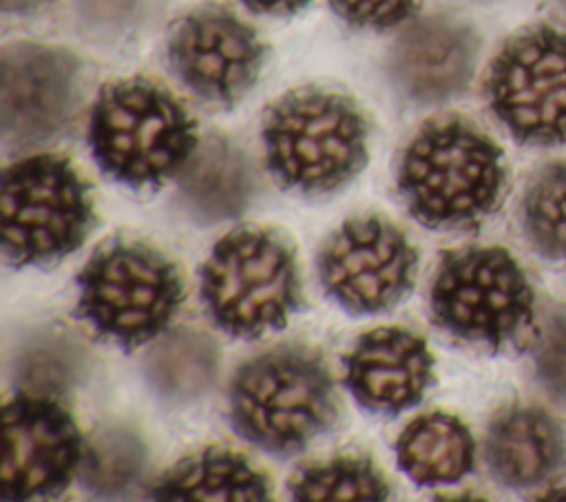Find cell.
<instances>
[{"label":"cell","mask_w":566,"mask_h":502,"mask_svg":"<svg viewBox=\"0 0 566 502\" xmlns=\"http://www.w3.org/2000/svg\"><path fill=\"white\" fill-rule=\"evenodd\" d=\"M504 186L502 150L460 117L429 122L407 146L398 188L411 215L429 228H471Z\"/></svg>","instance_id":"6da1fadb"},{"label":"cell","mask_w":566,"mask_h":502,"mask_svg":"<svg viewBox=\"0 0 566 502\" xmlns=\"http://www.w3.org/2000/svg\"><path fill=\"white\" fill-rule=\"evenodd\" d=\"M486 462L511 489L539 487L566 467V431L544 409L511 407L489 427Z\"/></svg>","instance_id":"2e32d148"},{"label":"cell","mask_w":566,"mask_h":502,"mask_svg":"<svg viewBox=\"0 0 566 502\" xmlns=\"http://www.w3.org/2000/svg\"><path fill=\"white\" fill-rule=\"evenodd\" d=\"M535 369L542 387L566 405V310L546 318L535 349Z\"/></svg>","instance_id":"d4e9b609"},{"label":"cell","mask_w":566,"mask_h":502,"mask_svg":"<svg viewBox=\"0 0 566 502\" xmlns=\"http://www.w3.org/2000/svg\"><path fill=\"white\" fill-rule=\"evenodd\" d=\"M168 57L195 95L212 104H232L254 84L263 44L254 29L232 11L201 7L175 24Z\"/></svg>","instance_id":"4fadbf2b"},{"label":"cell","mask_w":566,"mask_h":502,"mask_svg":"<svg viewBox=\"0 0 566 502\" xmlns=\"http://www.w3.org/2000/svg\"><path fill=\"white\" fill-rule=\"evenodd\" d=\"M201 296L217 327L232 336L281 330L301 301L294 257L268 230H234L201 265Z\"/></svg>","instance_id":"5b68a950"},{"label":"cell","mask_w":566,"mask_h":502,"mask_svg":"<svg viewBox=\"0 0 566 502\" xmlns=\"http://www.w3.org/2000/svg\"><path fill=\"white\" fill-rule=\"evenodd\" d=\"M77 281L80 316L128 349L157 336L184 296L177 268L144 243L97 250Z\"/></svg>","instance_id":"8992f818"},{"label":"cell","mask_w":566,"mask_h":502,"mask_svg":"<svg viewBox=\"0 0 566 502\" xmlns=\"http://www.w3.org/2000/svg\"><path fill=\"white\" fill-rule=\"evenodd\" d=\"M82 369L80 349L62 336H42L15 358V374L31 391L49 396L71 387Z\"/></svg>","instance_id":"cb8c5ba5"},{"label":"cell","mask_w":566,"mask_h":502,"mask_svg":"<svg viewBox=\"0 0 566 502\" xmlns=\"http://www.w3.org/2000/svg\"><path fill=\"white\" fill-rule=\"evenodd\" d=\"M418 254L405 232L382 217L345 221L323 245L325 292L354 314L394 307L413 285Z\"/></svg>","instance_id":"30bf717a"},{"label":"cell","mask_w":566,"mask_h":502,"mask_svg":"<svg viewBox=\"0 0 566 502\" xmlns=\"http://www.w3.org/2000/svg\"><path fill=\"white\" fill-rule=\"evenodd\" d=\"M0 197L4 254L18 265L66 257L93 221L88 186L60 155H33L9 166Z\"/></svg>","instance_id":"52a82bcc"},{"label":"cell","mask_w":566,"mask_h":502,"mask_svg":"<svg viewBox=\"0 0 566 502\" xmlns=\"http://www.w3.org/2000/svg\"><path fill=\"white\" fill-rule=\"evenodd\" d=\"M256 13H272V15H290L303 9L310 0H241Z\"/></svg>","instance_id":"4316f807"},{"label":"cell","mask_w":566,"mask_h":502,"mask_svg":"<svg viewBox=\"0 0 566 502\" xmlns=\"http://www.w3.org/2000/svg\"><path fill=\"white\" fill-rule=\"evenodd\" d=\"M486 97L515 139L566 142V33L542 24L511 38L491 62Z\"/></svg>","instance_id":"9c48e42d"},{"label":"cell","mask_w":566,"mask_h":502,"mask_svg":"<svg viewBox=\"0 0 566 502\" xmlns=\"http://www.w3.org/2000/svg\"><path fill=\"white\" fill-rule=\"evenodd\" d=\"M431 369L424 338L402 327L367 332L345 356L349 391L376 414H398L416 405L431 383Z\"/></svg>","instance_id":"9a60e30c"},{"label":"cell","mask_w":566,"mask_h":502,"mask_svg":"<svg viewBox=\"0 0 566 502\" xmlns=\"http://www.w3.org/2000/svg\"><path fill=\"white\" fill-rule=\"evenodd\" d=\"M51 0H2L4 13H31L46 7Z\"/></svg>","instance_id":"83f0119b"},{"label":"cell","mask_w":566,"mask_h":502,"mask_svg":"<svg viewBox=\"0 0 566 502\" xmlns=\"http://www.w3.org/2000/svg\"><path fill=\"white\" fill-rule=\"evenodd\" d=\"M420 0H332L334 11L354 27L387 29L413 15Z\"/></svg>","instance_id":"484cf974"},{"label":"cell","mask_w":566,"mask_h":502,"mask_svg":"<svg viewBox=\"0 0 566 502\" xmlns=\"http://www.w3.org/2000/svg\"><path fill=\"white\" fill-rule=\"evenodd\" d=\"M336 416L323 358L301 345L274 347L243 363L230 385V418L261 449L287 453L323 433Z\"/></svg>","instance_id":"3957f363"},{"label":"cell","mask_w":566,"mask_h":502,"mask_svg":"<svg viewBox=\"0 0 566 502\" xmlns=\"http://www.w3.org/2000/svg\"><path fill=\"white\" fill-rule=\"evenodd\" d=\"M296 500H382L389 487L369 458H334L305 467L290 484Z\"/></svg>","instance_id":"7402d4cb"},{"label":"cell","mask_w":566,"mask_h":502,"mask_svg":"<svg viewBox=\"0 0 566 502\" xmlns=\"http://www.w3.org/2000/svg\"><path fill=\"white\" fill-rule=\"evenodd\" d=\"M0 124L7 146L49 142L71 124L82 97V66L64 49L15 42L0 62Z\"/></svg>","instance_id":"8fae6325"},{"label":"cell","mask_w":566,"mask_h":502,"mask_svg":"<svg viewBox=\"0 0 566 502\" xmlns=\"http://www.w3.org/2000/svg\"><path fill=\"white\" fill-rule=\"evenodd\" d=\"M88 144L104 172L135 188L159 186L197 148L195 122L159 84L128 77L102 88L88 122Z\"/></svg>","instance_id":"7a4b0ae2"},{"label":"cell","mask_w":566,"mask_h":502,"mask_svg":"<svg viewBox=\"0 0 566 502\" xmlns=\"http://www.w3.org/2000/svg\"><path fill=\"white\" fill-rule=\"evenodd\" d=\"M270 172L301 192H329L367 159V124L340 93L298 88L281 97L263 122Z\"/></svg>","instance_id":"277c9868"},{"label":"cell","mask_w":566,"mask_h":502,"mask_svg":"<svg viewBox=\"0 0 566 502\" xmlns=\"http://www.w3.org/2000/svg\"><path fill=\"white\" fill-rule=\"evenodd\" d=\"M431 312L449 334L497 349L528 327L533 290L504 248L451 250L433 276Z\"/></svg>","instance_id":"ba28073f"},{"label":"cell","mask_w":566,"mask_h":502,"mask_svg":"<svg viewBox=\"0 0 566 502\" xmlns=\"http://www.w3.org/2000/svg\"><path fill=\"white\" fill-rule=\"evenodd\" d=\"M219 354L210 336L179 327L166 334L146 358V376L166 400L188 402L199 398L217 378Z\"/></svg>","instance_id":"ffe728a7"},{"label":"cell","mask_w":566,"mask_h":502,"mask_svg":"<svg viewBox=\"0 0 566 502\" xmlns=\"http://www.w3.org/2000/svg\"><path fill=\"white\" fill-rule=\"evenodd\" d=\"M524 232L542 257L566 261V161L544 166L522 201Z\"/></svg>","instance_id":"44dd1931"},{"label":"cell","mask_w":566,"mask_h":502,"mask_svg":"<svg viewBox=\"0 0 566 502\" xmlns=\"http://www.w3.org/2000/svg\"><path fill=\"white\" fill-rule=\"evenodd\" d=\"M478 38L449 15H427L407 27L389 51L396 88L416 104H440L460 95L471 82Z\"/></svg>","instance_id":"5bb4252c"},{"label":"cell","mask_w":566,"mask_h":502,"mask_svg":"<svg viewBox=\"0 0 566 502\" xmlns=\"http://www.w3.org/2000/svg\"><path fill=\"white\" fill-rule=\"evenodd\" d=\"M146 449L139 436L108 427L95 436L84 464V484L97 495H122L142 475Z\"/></svg>","instance_id":"603a6c76"},{"label":"cell","mask_w":566,"mask_h":502,"mask_svg":"<svg viewBox=\"0 0 566 502\" xmlns=\"http://www.w3.org/2000/svg\"><path fill=\"white\" fill-rule=\"evenodd\" d=\"M0 491L31 500L60 493L82 460L73 418L49 396L20 394L4 405Z\"/></svg>","instance_id":"7c38bea8"},{"label":"cell","mask_w":566,"mask_h":502,"mask_svg":"<svg viewBox=\"0 0 566 502\" xmlns=\"http://www.w3.org/2000/svg\"><path fill=\"white\" fill-rule=\"evenodd\" d=\"M473 438L469 429L449 414L416 418L398 438L400 467L418 484H449L473 469Z\"/></svg>","instance_id":"d6986e66"},{"label":"cell","mask_w":566,"mask_h":502,"mask_svg":"<svg viewBox=\"0 0 566 502\" xmlns=\"http://www.w3.org/2000/svg\"><path fill=\"white\" fill-rule=\"evenodd\" d=\"M181 170L179 201L201 223L241 215L254 195L252 166L226 137H208Z\"/></svg>","instance_id":"e0dca14e"},{"label":"cell","mask_w":566,"mask_h":502,"mask_svg":"<svg viewBox=\"0 0 566 502\" xmlns=\"http://www.w3.org/2000/svg\"><path fill=\"white\" fill-rule=\"evenodd\" d=\"M150 493L159 500H265L270 484L243 456L206 449L168 469Z\"/></svg>","instance_id":"ac0fdd59"},{"label":"cell","mask_w":566,"mask_h":502,"mask_svg":"<svg viewBox=\"0 0 566 502\" xmlns=\"http://www.w3.org/2000/svg\"><path fill=\"white\" fill-rule=\"evenodd\" d=\"M564 4H566V0H564Z\"/></svg>","instance_id":"f1b7e54d"}]
</instances>
